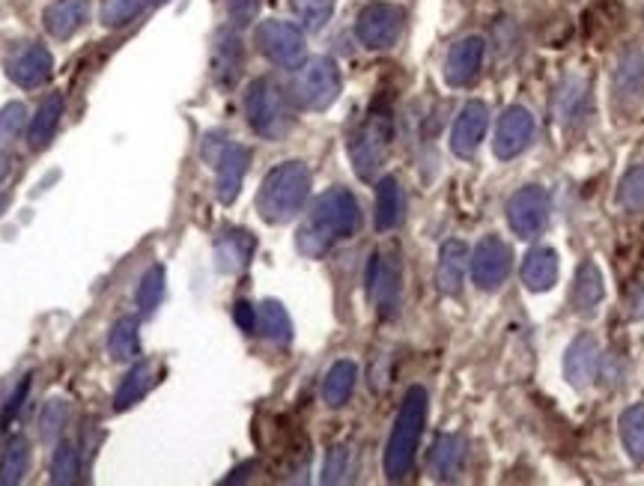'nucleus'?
Returning a JSON list of instances; mask_svg holds the SVG:
<instances>
[{
    "label": "nucleus",
    "instance_id": "1",
    "mask_svg": "<svg viewBox=\"0 0 644 486\" xmlns=\"http://www.w3.org/2000/svg\"><path fill=\"white\" fill-rule=\"evenodd\" d=\"M362 224L359 201L347 189H328L314 201L305 224L295 233V245L305 257H326L338 242L350 239Z\"/></svg>",
    "mask_w": 644,
    "mask_h": 486
},
{
    "label": "nucleus",
    "instance_id": "2",
    "mask_svg": "<svg viewBox=\"0 0 644 486\" xmlns=\"http://www.w3.org/2000/svg\"><path fill=\"white\" fill-rule=\"evenodd\" d=\"M311 197V168L305 161H283L271 168L257 192V212L266 224H287Z\"/></svg>",
    "mask_w": 644,
    "mask_h": 486
},
{
    "label": "nucleus",
    "instance_id": "3",
    "mask_svg": "<svg viewBox=\"0 0 644 486\" xmlns=\"http://www.w3.org/2000/svg\"><path fill=\"white\" fill-rule=\"evenodd\" d=\"M424 424H427V391L415 385V388H409L403 403H400L394 430H391V439L385 448V475H388V481H400V477L409 475V469L415 463V453H418Z\"/></svg>",
    "mask_w": 644,
    "mask_h": 486
},
{
    "label": "nucleus",
    "instance_id": "4",
    "mask_svg": "<svg viewBox=\"0 0 644 486\" xmlns=\"http://www.w3.org/2000/svg\"><path fill=\"white\" fill-rule=\"evenodd\" d=\"M245 117L251 129L266 141H281L293 129L287 93L271 78L251 81L245 90Z\"/></svg>",
    "mask_w": 644,
    "mask_h": 486
},
{
    "label": "nucleus",
    "instance_id": "5",
    "mask_svg": "<svg viewBox=\"0 0 644 486\" xmlns=\"http://www.w3.org/2000/svg\"><path fill=\"white\" fill-rule=\"evenodd\" d=\"M391 137H394L391 113L379 111V108H374V111L367 113L364 123L352 132L350 159L355 173H359L364 182L376 180V173L382 170L388 147H391Z\"/></svg>",
    "mask_w": 644,
    "mask_h": 486
},
{
    "label": "nucleus",
    "instance_id": "6",
    "mask_svg": "<svg viewBox=\"0 0 644 486\" xmlns=\"http://www.w3.org/2000/svg\"><path fill=\"white\" fill-rule=\"evenodd\" d=\"M295 72L299 75L293 81V99L305 111H328L338 102L343 81H340V69L335 60L314 57V60H305Z\"/></svg>",
    "mask_w": 644,
    "mask_h": 486
},
{
    "label": "nucleus",
    "instance_id": "7",
    "mask_svg": "<svg viewBox=\"0 0 644 486\" xmlns=\"http://www.w3.org/2000/svg\"><path fill=\"white\" fill-rule=\"evenodd\" d=\"M254 42H257L266 60H271L275 66L290 69V72H295L307 60L305 34L293 22H281V19L263 22L254 34Z\"/></svg>",
    "mask_w": 644,
    "mask_h": 486
},
{
    "label": "nucleus",
    "instance_id": "8",
    "mask_svg": "<svg viewBox=\"0 0 644 486\" xmlns=\"http://www.w3.org/2000/svg\"><path fill=\"white\" fill-rule=\"evenodd\" d=\"M406 27V12L397 3H370L355 19V36L370 51H388Z\"/></svg>",
    "mask_w": 644,
    "mask_h": 486
},
{
    "label": "nucleus",
    "instance_id": "9",
    "mask_svg": "<svg viewBox=\"0 0 644 486\" xmlns=\"http://www.w3.org/2000/svg\"><path fill=\"white\" fill-rule=\"evenodd\" d=\"M367 295L382 319H394L400 314L403 269H400L397 254H374L370 269H367Z\"/></svg>",
    "mask_w": 644,
    "mask_h": 486
},
{
    "label": "nucleus",
    "instance_id": "10",
    "mask_svg": "<svg viewBox=\"0 0 644 486\" xmlns=\"http://www.w3.org/2000/svg\"><path fill=\"white\" fill-rule=\"evenodd\" d=\"M510 230L520 239H537L549 224V194L540 185H525L510 197Z\"/></svg>",
    "mask_w": 644,
    "mask_h": 486
},
{
    "label": "nucleus",
    "instance_id": "11",
    "mask_svg": "<svg viewBox=\"0 0 644 486\" xmlns=\"http://www.w3.org/2000/svg\"><path fill=\"white\" fill-rule=\"evenodd\" d=\"M472 278L481 290L493 293L501 283L508 281L510 266H513V254L498 236H486L477 242L475 254H472Z\"/></svg>",
    "mask_w": 644,
    "mask_h": 486
},
{
    "label": "nucleus",
    "instance_id": "12",
    "mask_svg": "<svg viewBox=\"0 0 644 486\" xmlns=\"http://www.w3.org/2000/svg\"><path fill=\"white\" fill-rule=\"evenodd\" d=\"M534 132H537V123H534V113L522 105H510L508 111L501 113V120L496 125V156L498 159H517L520 153L532 147Z\"/></svg>",
    "mask_w": 644,
    "mask_h": 486
},
{
    "label": "nucleus",
    "instance_id": "13",
    "mask_svg": "<svg viewBox=\"0 0 644 486\" xmlns=\"http://www.w3.org/2000/svg\"><path fill=\"white\" fill-rule=\"evenodd\" d=\"M245 48L233 27H221L212 42V81L221 90H233L242 78Z\"/></svg>",
    "mask_w": 644,
    "mask_h": 486
},
{
    "label": "nucleus",
    "instance_id": "14",
    "mask_svg": "<svg viewBox=\"0 0 644 486\" xmlns=\"http://www.w3.org/2000/svg\"><path fill=\"white\" fill-rule=\"evenodd\" d=\"M486 42L481 36H465L460 42H453L448 57H445V81L451 87H469L484 69Z\"/></svg>",
    "mask_w": 644,
    "mask_h": 486
},
{
    "label": "nucleus",
    "instance_id": "15",
    "mask_svg": "<svg viewBox=\"0 0 644 486\" xmlns=\"http://www.w3.org/2000/svg\"><path fill=\"white\" fill-rule=\"evenodd\" d=\"M251 165V149L242 147V144H227L221 159L215 161V194L224 206L236 204L239 192H242V182H245V173H248Z\"/></svg>",
    "mask_w": 644,
    "mask_h": 486
},
{
    "label": "nucleus",
    "instance_id": "16",
    "mask_svg": "<svg viewBox=\"0 0 644 486\" xmlns=\"http://www.w3.org/2000/svg\"><path fill=\"white\" fill-rule=\"evenodd\" d=\"M54 72V57L42 46H24L7 60V75H10L19 87H42Z\"/></svg>",
    "mask_w": 644,
    "mask_h": 486
},
{
    "label": "nucleus",
    "instance_id": "17",
    "mask_svg": "<svg viewBox=\"0 0 644 486\" xmlns=\"http://www.w3.org/2000/svg\"><path fill=\"white\" fill-rule=\"evenodd\" d=\"M489 125V108L484 102H469L457 117L451 132V149L460 159H472L481 147Z\"/></svg>",
    "mask_w": 644,
    "mask_h": 486
},
{
    "label": "nucleus",
    "instance_id": "18",
    "mask_svg": "<svg viewBox=\"0 0 644 486\" xmlns=\"http://www.w3.org/2000/svg\"><path fill=\"white\" fill-rule=\"evenodd\" d=\"M599 374V347L591 335H582L570 347L564 355V376L573 388H588Z\"/></svg>",
    "mask_w": 644,
    "mask_h": 486
},
{
    "label": "nucleus",
    "instance_id": "19",
    "mask_svg": "<svg viewBox=\"0 0 644 486\" xmlns=\"http://www.w3.org/2000/svg\"><path fill=\"white\" fill-rule=\"evenodd\" d=\"M254 248H257V242L248 230H224L215 239V266L224 275H239V271L248 269Z\"/></svg>",
    "mask_w": 644,
    "mask_h": 486
},
{
    "label": "nucleus",
    "instance_id": "20",
    "mask_svg": "<svg viewBox=\"0 0 644 486\" xmlns=\"http://www.w3.org/2000/svg\"><path fill=\"white\" fill-rule=\"evenodd\" d=\"M87 22V0H54L42 12V24L54 39H72Z\"/></svg>",
    "mask_w": 644,
    "mask_h": 486
},
{
    "label": "nucleus",
    "instance_id": "21",
    "mask_svg": "<svg viewBox=\"0 0 644 486\" xmlns=\"http://www.w3.org/2000/svg\"><path fill=\"white\" fill-rule=\"evenodd\" d=\"M469 269V248L463 242H445L439 251V266H436V283L445 295H460Z\"/></svg>",
    "mask_w": 644,
    "mask_h": 486
},
{
    "label": "nucleus",
    "instance_id": "22",
    "mask_svg": "<svg viewBox=\"0 0 644 486\" xmlns=\"http://www.w3.org/2000/svg\"><path fill=\"white\" fill-rule=\"evenodd\" d=\"M555 113H558V123L567 125V129H576V125L585 123L588 117V81L585 78H567L561 87H558V96H555Z\"/></svg>",
    "mask_w": 644,
    "mask_h": 486
},
{
    "label": "nucleus",
    "instance_id": "23",
    "mask_svg": "<svg viewBox=\"0 0 644 486\" xmlns=\"http://www.w3.org/2000/svg\"><path fill=\"white\" fill-rule=\"evenodd\" d=\"M156 385H159V367L153 362H137L135 367L125 374L120 388H117V394H113V409H117V412L132 409L135 403H141Z\"/></svg>",
    "mask_w": 644,
    "mask_h": 486
},
{
    "label": "nucleus",
    "instance_id": "24",
    "mask_svg": "<svg viewBox=\"0 0 644 486\" xmlns=\"http://www.w3.org/2000/svg\"><path fill=\"white\" fill-rule=\"evenodd\" d=\"M406 212V194L400 189V182L394 177H382L376 182V230L388 233L403 221Z\"/></svg>",
    "mask_w": 644,
    "mask_h": 486
},
{
    "label": "nucleus",
    "instance_id": "25",
    "mask_svg": "<svg viewBox=\"0 0 644 486\" xmlns=\"http://www.w3.org/2000/svg\"><path fill=\"white\" fill-rule=\"evenodd\" d=\"M63 108H66V102H63L60 93H51L42 99V105L36 108V117L31 120V129H27L31 149H46L54 141L60 120H63Z\"/></svg>",
    "mask_w": 644,
    "mask_h": 486
},
{
    "label": "nucleus",
    "instance_id": "26",
    "mask_svg": "<svg viewBox=\"0 0 644 486\" xmlns=\"http://www.w3.org/2000/svg\"><path fill=\"white\" fill-rule=\"evenodd\" d=\"M465 463V439L463 436H439L429 453V469L439 481H457Z\"/></svg>",
    "mask_w": 644,
    "mask_h": 486
},
{
    "label": "nucleus",
    "instance_id": "27",
    "mask_svg": "<svg viewBox=\"0 0 644 486\" xmlns=\"http://www.w3.org/2000/svg\"><path fill=\"white\" fill-rule=\"evenodd\" d=\"M558 281V254L552 248H534L522 263V283L532 293H546Z\"/></svg>",
    "mask_w": 644,
    "mask_h": 486
},
{
    "label": "nucleus",
    "instance_id": "28",
    "mask_svg": "<svg viewBox=\"0 0 644 486\" xmlns=\"http://www.w3.org/2000/svg\"><path fill=\"white\" fill-rule=\"evenodd\" d=\"M644 90V51L630 48L615 69V96L621 102H635Z\"/></svg>",
    "mask_w": 644,
    "mask_h": 486
},
{
    "label": "nucleus",
    "instance_id": "29",
    "mask_svg": "<svg viewBox=\"0 0 644 486\" xmlns=\"http://www.w3.org/2000/svg\"><path fill=\"white\" fill-rule=\"evenodd\" d=\"M603 295H606V283H603V271L594 266L591 260H585L579 266L576 271V281H573V307H576L579 314H591V311H597V305L603 302Z\"/></svg>",
    "mask_w": 644,
    "mask_h": 486
},
{
    "label": "nucleus",
    "instance_id": "30",
    "mask_svg": "<svg viewBox=\"0 0 644 486\" xmlns=\"http://www.w3.org/2000/svg\"><path fill=\"white\" fill-rule=\"evenodd\" d=\"M355 382H359V367H355V364L347 362V359L331 364V370L326 374V382H323V400H326V406H347L352 391H355Z\"/></svg>",
    "mask_w": 644,
    "mask_h": 486
},
{
    "label": "nucleus",
    "instance_id": "31",
    "mask_svg": "<svg viewBox=\"0 0 644 486\" xmlns=\"http://www.w3.org/2000/svg\"><path fill=\"white\" fill-rule=\"evenodd\" d=\"M27 472H31V441L24 439V436H12L3 445V451H0V484H22Z\"/></svg>",
    "mask_w": 644,
    "mask_h": 486
},
{
    "label": "nucleus",
    "instance_id": "32",
    "mask_svg": "<svg viewBox=\"0 0 644 486\" xmlns=\"http://www.w3.org/2000/svg\"><path fill=\"white\" fill-rule=\"evenodd\" d=\"M108 352L113 362H137L141 359V323L135 317H120L108 335Z\"/></svg>",
    "mask_w": 644,
    "mask_h": 486
},
{
    "label": "nucleus",
    "instance_id": "33",
    "mask_svg": "<svg viewBox=\"0 0 644 486\" xmlns=\"http://www.w3.org/2000/svg\"><path fill=\"white\" fill-rule=\"evenodd\" d=\"M257 331L263 338L271 340V343H281L287 347L293 340V319L287 314V307L275 299H266L260 307H257Z\"/></svg>",
    "mask_w": 644,
    "mask_h": 486
},
{
    "label": "nucleus",
    "instance_id": "34",
    "mask_svg": "<svg viewBox=\"0 0 644 486\" xmlns=\"http://www.w3.org/2000/svg\"><path fill=\"white\" fill-rule=\"evenodd\" d=\"M81 475V451L72 441H60L51 460V484L69 486L75 484Z\"/></svg>",
    "mask_w": 644,
    "mask_h": 486
},
{
    "label": "nucleus",
    "instance_id": "35",
    "mask_svg": "<svg viewBox=\"0 0 644 486\" xmlns=\"http://www.w3.org/2000/svg\"><path fill=\"white\" fill-rule=\"evenodd\" d=\"M621 441L635 463H644V406H630L621 415Z\"/></svg>",
    "mask_w": 644,
    "mask_h": 486
},
{
    "label": "nucleus",
    "instance_id": "36",
    "mask_svg": "<svg viewBox=\"0 0 644 486\" xmlns=\"http://www.w3.org/2000/svg\"><path fill=\"white\" fill-rule=\"evenodd\" d=\"M161 295H165V269L161 266H149L144 271V278L137 283L135 302L141 307V314H156V307L161 305Z\"/></svg>",
    "mask_w": 644,
    "mask_h": 486
},
{
    "label": "nucleus",
    "instance_id": "37",
    "mask_svg": "<svg viewBox=\"0 0 644 486\" xmlns=\"http://www.w3.org/2000/svg\"><path fill=\"white\" fill-rule=\"evenodd\" d=\"M147 7L149 0H105L102 24L105 27H125L129 22H135Z\"/></svg>",
    "mask_w": 644,
    "mask_h": 486
},
{
    "label": "nucleus",
    "instance_id": "38",
    "mask_svg": "<svg viewBox=\"0 0 644 486\" xmlns=\"http://www.w3.org/2000/svg\"><path fill=\"white\" fill-rule=\"evenodd\" d=\"M618 201L627 212H644V165H639L623 177Z\"/></svg>",
    "mask_w": 644,
    "mask_h": 486
},
{
    "label": "nucleus",
    "instance_id": "39",
    "mask_svg": "<svg viewBox=\"0 0 644 486\" xmlns=\"http://www.w3.org/2000/svg\"><path fill=\"white\" fill-rule=\"evenodd\" d=\"M66 403H63V400H48L46 406H42V415H39V433H42V439H57V436L63 433V427H66Z\"/></svg>",
    "mask_w": 644,
    "mask_h": 486
},
{
    "label": "nucleus",
    "instance_id": "40",
    "mask_svg": "<svg viewBox=\"0 0 644 486\" xmlns=\"http://www.w3.org/2000/svg\"><path fill=\"white\" fill-rule=\"evenodd\" d=\"M224 10L233 27H248V24L257 22L260 0H224Z\"/></svg>",
    "mask_w": 644,
    "mask_h": 486
},
{
    "label": "nucleus",
    "instance_id": "41",
    "mask_svg": "<svg viewBox=\"0 0 644 486\" xmlns=\"http://www.w3.org/2000/svg\"><path fill=\"white\" fill-rule=\"evenodd\" d=\"M347 465H350V451L343 445L331 448L326 457V465H323V484H340L343 475H347Z\"/></svg>",
    "mask_w": 644,
    "mask_h": 486
},
{
    "label": "nucleus",
    "instance_id": "42",
    "mask_svg": "<svg viewBox=\"0 0 644 486\" xmlns=\"http://www.w3.org/2000/svg\"><path fill=\"white\" fill-rule=\"evenodd\" d=\"M24 117H27V111H24L22 102L7 105V108L0 111V137H3V141H12V137L19 135L24 125Z\"/></svg>",
    "mask_w": 644,
    "mask_h": 486
},
{
    "label": "nucleus",
    "instance_id": "43",
    "mask_svg": "<svg viewBox=\"0 0 644 486\" xmlns=\"http://www.w3.org/2000/svg\"><path fill=\"white\" fill-rule=\"evenodd\" d=\"M27 391H31V376H24L22 382L15 385V391L7 397V403H3V409H0V424H3V427H10L12 418L22 412L24 400H27Z\"/></svg>",
    "mask_w": 644,
    "mask_h": 486
},
{
    "label": "nucleus",
    "instance_id": "44",
    "mask_svg": "<svg viewBox=\"0 0 644 486\" xmlns=\"http://www.w3.org/2000/svg\"><path fill=\"white\" fill-rule=\"evenodd\" d=\"M233 319H236V326L245 331V335H254L257 331V307L248 305V302H236L233 307Z\"/></svg>",
    "mask_w": 644,
    "mask_h": 486
},
{
    "label": "nucleus",
    "instance_id": "45",
    "mask_svg": "<svg viewBox=\"0 0 644 486\" xmlns=\"http://www.w3.org/2000/svg\"><path fill=\"white\" fill-rule=\"evenodd\" d=\"M627 314L633 319H644V283H639L633 293H630V302H627Z\"/></svg>",
    "mask_w": 644,
    "mask_h": 486
},
{
    "label": "nucleus",
    "instance_id": "46",
    "mask_svg": "<svg viewBox=\"0 0 644 486\" xmlns=\"http://www.w3.org/2000/svg\"><path fill=\"white\" fill-rule=\"evenodd\" d=\"M254 469H257V463L239 465L236 472H230V477H224V484H239V481H248V472H254Z\"/></svg>",
    "mask_w": 644,
    "mask_h": 486
}]
</instances>
